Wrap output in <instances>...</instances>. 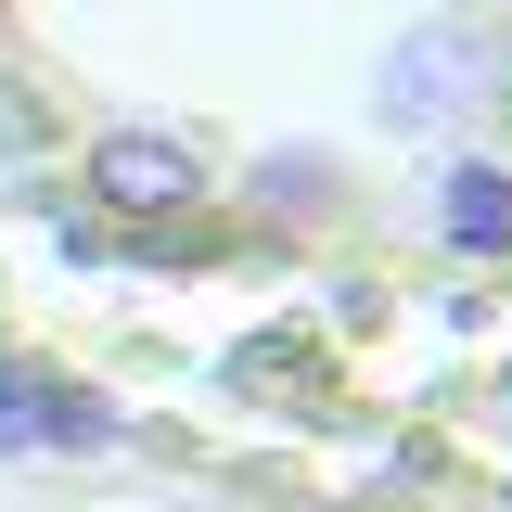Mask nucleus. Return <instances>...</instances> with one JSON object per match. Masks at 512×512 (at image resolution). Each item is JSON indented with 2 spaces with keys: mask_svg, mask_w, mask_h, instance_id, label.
<instances>
[{
  "mask_svg": "<svg viewBox=\"0 0 512 512\" xmlns=\"http://www.w3.org/2000/svg\"><path fill=\"white\" fill-rule=\"evenodd\" d=\"M90 192H103V218H180L192 192H205V154H192L180 128H103L90 141Z\"/></svg>",
  "mask_w": 512,
  "mask_h": 512,
  "instance_id": "f03ea898",
  "label": "nucleus"
},
{
  "mask_svg": "<svg viewBox=\"0 0 512 512\" xmlns=\"http://www.w3.org/2000/svg\"><path fill=\"white\" fill-rule=\"evenodd\" d=\"M436 218H448V244H474V256L512 244V180H500V167H448V205H436Z\"/></svg>",
  "mask_w": 512,
  "mask_h": 512,
  "instance_id": "20e7f679",
  "label": "nucleus"
},
{
  "mask_svg": "<svg viewBox=\"0 0 512 512\" xmlns=\"http://www.w3.org/2000/svg\"><path fill=\"white\" fill-rule=\"evenodd\" d=\"M487 90H500L487 39H474L461 13H423V26H410V39L384 52V77H372V116H384V128H410V141H436V128L487 116Z\"/></svg>",
  "mask_w": 512,
  "mask_h": 512,
  "instance_id": "f257e3e1",
  "label": "nucleus"
},
{
  "mask_svg": "<svg viewBox=\"0 0 512 512\" xmlns=\"http://www.w3.org/2000/svg\"><path fill=\"white\" fill-rule=\"evenodd\" d=\"M103 436H116L103 397H64V384H39L26 359H0V448H103Z\"/></svg>",
  "mask_w": 512,
  "mask_h": 512,
  "instance_id": "7ed1b4c3",
  "label": "nucleus"
}]
</instances>
